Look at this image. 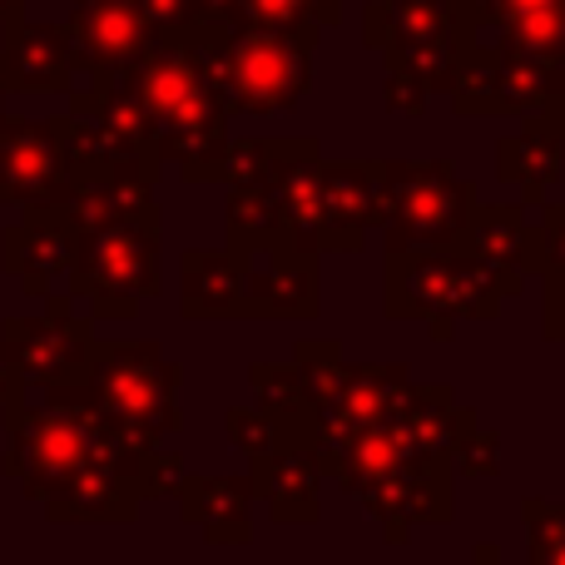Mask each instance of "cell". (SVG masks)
Returning a JSON list of instances; mask_svg holds the SVG:
<instances>
[{
  "label": "cell",
  "instance_id": "7402d4cb",
  "mask_svg": "<svg viewBox=\"0 0 565 565\" xmlns=\"http://www.w3.org/2000/svg\"><path fill=\"white\" fill-rule=\"evenodd\" d=\"M248 481L278 526H318L322 521V471L308 447H274L264 457H248Z\"/></svg>",
  "mask_w": 565,
  "mask_h": 565
},
{
  "label": "cell",
  "instance_id": "ffe728a7",
  "mask_svg": "<svg viewBox=\"0 0 565 565\" xmlns=\"http://www.w3.org/2000/svg\"><path fill=\"white\" fill-rule=\"evenodd\" d=\"M20 224H10L0 234V268L10 278H20V288L30 298L55 292V282L70 274L75 258V224L65 218V209H20Z\"/></svg>",
  "mask_w": 565,
  "mask_h": 565
},
{
  "label": "cell",
  "instance_id": "44dd1931",
  "mask_svg": "<svg viewBox=\"0 0 565 565\" xmlns=\"http://www.w3.org/2000/svg\"><path fill=\"white\" fill-rule=\"evenodd\" d=\"M497 179L521 189V204L536 209L546 204V194L565 184V145L556 109L541 105L531 115H521V129L497 145Z\"/></svg>",
  "mask_w": 565,
  "mask_h": 565
},
{
  "label": "cell",
  "instance_id": "ab89813d",
  "mask_svg": "<svg viewBox=\"0 0 565 565\" xmlns=\"http://www.w3.org/2000/svg\"><path fill=\"white\" fill-rule=\"evenodd\" d=\"M10 387H20V377L10 372V362L0 358V402H6V392H10Z\"/></svg>",
  "mask_w": 565,
  "mask_h": 565
},
{
  "label": "cell",
  "instance_id": "d6986e66",
  "mask_svg": "<svg viewBox=\"0 0 565 565\" xmlns=\"http://www.w3.org/2000/svg\"><path fill=\"white\" fill-rule=\"evenodd\" d=\"M461 6L471 20V45L565 65V0H461Z\"/></svg>",
  "mask_w": 565,
  "mask_h": 565
},
{
  "label": "cell",
  "instance_id": "5b68a950",
  "mask_svg": "<svg viewBox=\"0 0 565 565\" xmlns=\"http://www.w3.org/2000/svg\"><path fill=\"white\" fill-rule=\"evenodd\" d=\"M60 145L70 159V189L89 184V179H139V184H159L164 159L149 135V119L139 105L115 85H75L70 89V109L55 115Z\"/></svg>",
  "mask_w": 565,
  "mask_h": 565
},
{
  "label": "cell",
  "instance_id": "b9f144b4",
  "mask_svg": "<svg viewBox=\"0 0 565 565\" xmlns=\"http://www.w3.org/2000/svg\"><path fill=\"white\" fill-rule=\"evenodd\" d=\"M551 109H556V125H561V145H565V95L551 99Z\"/></svg>",
  "mask_w": 565,
  "mask_h": 565
},
{
  "label": "cell",
  "instance_id": "4316f807",
  "mask_svg": "<svg viewBox=\"0 0 565 565\" xmlns=\"http://www.w3.org/2000/svg\"><path fill=\"white\" fill-rule=\"evenodd\" d=\"M392 417L407 427L412 447H417L422 457H431V451L451 457L457 441L481 422L471 407H457L451 387H441V382H412V387L402 392V402L392 407Z\"/></svg>",
  "mask_w": 565,
  "mask_h": 565
},
{
  "label": "cell",
  "instance_id": "836d02e7",
  "mask_svg": "<svg viewBox=\"0 0 565 565\" xmlns=\"http://www.w3.org/2000/svg\"><path fill=\"white\" fill-rule=\"evenodd\" d=\"M451 467H457V477H467V481L501 477V437L477 422V427H471L467 437L457 441V451H451Z\"/></svg>",
  "mask_w": 565,
  "mask_h": 565
},
{
  "label": "cell",
  "instance_id": "603a6c76",
  "mask_svg": "<svg viewBox=\"0 0 565 565\" xmlns=\"http://www.w3.org/2000/svg\"><path fill=\"white\" fill-rule=\"evenodd\" d=\"M179 312L189 322H238L254 318L248 308V282H244V258L234 248H189L179 264Z\"/></svg>",
  "mask_w": 565,
  "mask_h": 565
},
{
  "label": "cell",
  "instance_id": "5bb4252c",
  "mask_svg": "<svg viewBox=\"0 0 565 565\" xmlns=\"http://www.w3.org/2000/svg\"><path fill=\"white\" fill-rule=\"evenodd\" d=\"M70 55H75V75L79 85H105L115 79L125 65H135L149 45L154 30L139 15L135 0H70Z\"/></svg>",
  "mask_w": 565,
  "mask_h": 565
},
{
  "label": "cell",
  "instance_id": "d6a6232c",
  "mask_svg": "<svg viewBox=\"0 0 565 565\" xmlns=\"http://www.w3.org/2000/svg\"><path fill=\"white\" fill-rule=\"evenodd\" d=\"M274 154H278V139H224V149H218V159H214V174H209V184H224V189L254 184V179L268 174Z\"/></svg>",
  "mask_w": 565,
  "mask_h": 565
},
{
  "label": "cell",
  "instance_id": "9a60e30c",
  "mask_svg": "<svg viewBox=\"0 0 565 565\" xmlns=\"http://www.w3.org/2000/svg\"><path fill=\"white\" fill-rule=\"evenodd\" d=\"M264 184H268V199H274L282 248L318 254V228H322V145L312 135H282L274 164H268V174H264Z\"/></svg>",
  "mask_w": 565,
  "mask_h": 565
},
{
  "label": "cell",
  "instance_id": "8d00e7d4",
  "mask_svg": "<svg viewBox=\"0 0 565 565\" xmlns=\"http://www.w3.org/2000/svg\"><path fill=\"white\" fill-rule=\"evenodd\" d=\"M382 99H387V109L392 115H407V119H417L422 109H427V89L417 85L412 75H402V70H387V79H382Z\"/></svg>",
  "mask_w": 565,
  "mask_h": 565
},
{
  "label": "cell",
  "instance_id": "8992f818",
  "mask_svg": "<svg viewBox=\"0 0 565 565\" xmlns=\"http://www.w3.org/2000/svg\"><path fill=\"white\" fill-rule=\"evenodd\" d=\"M292 362L302 372V397L312 407L318 447H338L367 431L417 382L407 362H348L342 342H298Z\"/></svg>",
  "mask_w": 565,
  "mask_h": 565
},
{
  "label": "cell",
  "instance_id": "277c9868",
  "mask_svg": "<svg viewBox=\"0 0 565 565\" xmlns=\"http://www.w3.org/2000/svg\"><path fill=\"white\" fill-rule=\"evenodd\" d=\"M70 298H85L95 318H135L139 302L164 288V214L159 204L75 234Z\"/></svg>",
  "mask_w": 565,
  "mask_h": 565
},
{
  "label": "cell",
  "instance_id": "3957f363",
  "mask_svg": "<svg viewBox=\"0 0 565 565\" xmlns=\"http://www.w3.org/2000/svg\"><path fill=\"white\" fill-rule=\"evenodd\" d=\"M501 288L461 244L402 248L382 258V318L427 322L431 342H451L457 322L501 318Z\"/></svg>",
  "mask_w": 565,
  "mask_h": 565
},
{
  "label": "cell",
  "instance_id": "1f68e13d",
  "mask_svg": "<svg viewBox=\"0 0 565 565\" xmlns=\"http://www.w3.org/2000/svg\"><path fill=\"white\" fill-rule=\"evenodd\" d=\"M526 274L531 278L565 274V204H536L531 244H526Z\"/></svg>",
  "mask_w": 565,
  "mask_h": 565
},
{
  "label": "cell",
  "instance_id": "7a4b0ae2",
  "mask_svg": "<svg viewBox=\"0 0 565 565\" xmlns=\"http://www.w3.org/2000/svg\"><path fill=\"white\" fill-rule=\"evenodd\" d=\"M194 50L199 70L209 75L218 105L234 115H278L292 109L312 89V50L318 40L308 35H278V30H254V25H209L199 20L184 35Z\"/></svg>",
  "mask_w": 565,
  "mask_h": 565
},
{
  "label": "cell",
  "instance_id": "ac0fdd59",
  "mask_svg": "<svg viewBox=\"0 0 565 565\" xmlns=\"http://www.w3.org/2000/svg\"><path fill=\"white\" fill-rule=\"evenodd\" d=\"M238 258H244V282H248V308H254V318L312 322L322 312L318 254L264 244V248H248V254H238Z\"/></svg>",
  "mask_w": 565,
  "mask_h": 565
},
{
  "label": "cell",
  "instance_id": "e0dca14e",
  "mask_svg": "<svg viewBox=\"0 0 565 565\" xmlns=\"http://www.w3.org/2000/svg\"><path fill=\"white\" fill-rule=\"evenodd\" d=\"M0 75H6V95H70L79 75L65 25L25 15L0 20Z\"/></svg>",
  "mask_w": 565,
  "mask_h": 565
},
{
  "label": "cell",
  "instance_id": "8fae6325",
  "mask_svg": "<svg viewBox=\"0 0 565 565\" xmlns=\"http://www.w3.org/2000/svg\"><path fill=\"white\" fill-rule=\"evenodd\" d=\"M95 322L79 318L70 298L45 292L40 318H6L0 322V358L10 362L25 387H60V382H85L95 358Z\"/></svg>",
  "mask_w": 565,
  "mask_h": 565
},
{
  "label": "cell",
  "instance_id": "7c38bea8",
  "mask_svg": "<svg viewBox=\"0 0 565 565\" xmlns=\"http://www.w3.org/2000/svg\"><path fill=\"white\" fill-rule=\"evenodd\" d=\"M451 487H457L451 457L431 451V457H412L372 481H358L348 497L362 501V511L382 526L387 546H407L417 526H447L451 521V507H457Z\"/></svg>",
  "mask_w": 565,
  "mask_h": 565
},
{
  "label": "cell",
  "instance_id": "ee69618b",
  "mask_svg": "<svg viewBox=\"0 0 565 565\" xmlns=\"http://www.w3.org/2000/svg\"><path fill=\"white\" fill-rule=\"evenodd\" d=\"M501 565H507V561H501Z\"/></svg>",
  "mask_w": 565,
  "mask_h": 565
},
{
  "label": "cell",
  "instance_id": "cb8c5ba5",
  "mask_svg": "<svg viewBox=\"0 0 565 565\" xmlns=\"http://www.w3.org/2000/svg\"><path fill=\"white\" fill-rule=\"evenodd\" d=\"M526 244H531V209L526 204H481L471 209V224L461 234V248L477 258L501 288V298H516L531 282L526 274Z\"/></svg>",
  "mask_w": 565,
  "mask_h": 565
},
{
  "label": "cell",
  "instance_id": "6da1fadb",
  "mask_svg": "<svg viewBox=\"0 0 565 565\" xmlns=\"http://www.w3.org/2000/svg\"><path fill=\"white\" fill-rule=\"evenodd\" d=\"M115 85L149 119L164 169H179L184 184H209L214 159L228 139V109L218 105L194 50L184 40H154L135 65L119 70Z\"/></svg>",
  "mask_w": 565,
  "mask_h": 565
},
{
  "label": "cell",
  "instance_id": "83f0119b",
  "mask_svg": "<svg viewBox=\"0 0 565 565\" xmlns=\"http://www.w3.org/2000/svg\"><path fill=\"white\" fill-rule=\"evenodd\" d=\"M342 20V0H238V25L318 40Z\"/></svg>",
  "mask_w": 565,
  "mask_h": 565
},
{
  "label": "cell",
  "instance_id": "484cf974",
  "mask_svg": "<svg viewBox=\"0 0 565 565\" xmlns=\"http://www.w3.org/2000/svg\"><path fill=\"white\" fill-rule=\"evenodd\" d=\"M50 521H135L139 507H145V487L135 477H119L109 467H85L70 481H60L45 501Z\"/></svg>",
  "mask_w": 565,
  "mask_h": 565
},
{
  "label": "cell",
  "instance_id": "4dcf8cb0",
  "mask_svg": "<svg viewBox=\"0 0 565 565\" xmlns=\"http://www.w3.org/2000/svg\"><path fill=\"white\" fill-rule=\"evenodd\" d=\"M521 521H526V565H565V501H521Z\"/></svg>",
  "mask_w": 565,
  "mask_h": 565
},
{
  "label": "cell",
  "instance_id": "d4e9b609",
  "mask_svg": "<svg viewBox=\"0 0 565 565\" xmlns=\"http://www.w3.org/2000/svg\"><path fill=\"white\" fill-rule=\"evenodd\" d=\"M179 516L204 531L209 546H248L254 541V481L248 477H194L184 471L174 491Z\"/></svg>",
  "mask_w": 565,
  "mask_h": 565
},
{
  "label": "cell",
  "instance_id": "e575fe53",
  "mask_svg": "<svg viewBox=\"0 0 565 565\" xmlns=\"http://www.w3.org/2000/svg\"><path fill=\"white\" fill-rule=\"evenodd\" d=\"M224 437L234 441L244 457H264V451H274L278 427L264 407H228L224 412Z\"/></svg>",
  "mask_w": 565,
  "mask_h": 565
},
{
  "label": "cell",
  "instance_id": "30bf717a",
  "mask_svg": "<svg viewBox=\"0 0 565 565\" xmlns=\"http://www.w3.org/2000/svg\"><path fill=\"white\" fill-rule=\"evenodd\" d=\"M556 95H565V65L497 45H467L457 79L447 89L451 115L461 119H521L551 105Z\"/></svg>",
  "mask_w": 565,
  "mask_h": 565
},
{
  "label": "cell",
  "instance_id": "ba28073f",
  "mask_svg": "<svg viewBox=\"0 0 565 565\" xmlns=\"http://www.w3.org/2000/svg\"><path fill=\"white\" fill-rule=\"evenodd\" d=\"M382 169V248H447L461 244L477 209L471 179L447 159H377Z\"/></svg>",
  "mask_w": 565,
  "mask_h": 565
},
{
  "label": "cell",
  "instance_id": "7bdbcfd3",
  "mask_svg": "<svg viewBox=\"0 0 565 565\" xmlns=\"http://www.w3.org/2000/svg\"><path fill=\"white\" fill-rule=\"evenodd\" d=\"M0 119H6V89H0Z\"/></svg>",
  "mask_w": 565,
  "mask_h": 565
},
{
  "label": "cell",
  "instance_id": "d590c367",
  "mask_svg": "<svg viewBox=\"0 0 565 565\" xmlns=\"http://www.w3.org/2000/svg\"><path fill=\"white\" fill-rule=\"evenodd\" d=\"M139 15L149 20V30H154L159 40L169 35H184V30L199 25V0H135Z\"/></svg>",
  "mask_w": 565,
  "mask_h": 565
},
{
  "label": "cell",
  "instance_id": "f546056e",
  "mask_svg": "<svg viewBox=\"0 0 565 565\" xmlns=\"http://www.w3.org/2000/svg\"><path fill=\"white\" fill-rule=\"evenodd\" d=\"M248 392H254V407H264L268 417H282V412H312L308 397H302L298 362H254V367H248Z\"/></svg>",
  "mask_w": 565,
  "mask_h": 565
},
{
  "label": "cell",
  "instance_id": "4fadbf2b",
  "mask_svg": "<svg viewBox=\"0 0 565 565\" xmlns=\"http://www.w3.org/2000/svg\"><path fill=\"white\" fill-rule=\"evenodd\" d=\"M70 199V159L55 119H0V209H60Z\"/></svg>",
  "mask_w": 565,
  "mask_h": 565
},
{
  "label": "cell",
  "instance_id": "52a82bcc",
  "mask_svg": "<svg viewBox=\"0 0 565 565\" xmlns=\"http://www.w3.org/2000/svg\"><path fill=\"white\" fill-rule=\"evenodd\" d=\"M362 45L377 50L387 70L412 75L427 95H447L471 45V20L461 0H367Z\"/></svg>",
  "mask_w": 565,
  "mask_h": 565
},
{
  "label": "cell",
  "instance_id": "f1b7e54d",
  "mask_svg": "<svg viewBox=\"0 0 565 565\" xmlns=\"http://www.w3.org/2000/svg\"><path fill=\"white\" fill-rule=\"evenodd\" d=\"M224 234H228V248H234V254H248V248H264V244H282V238H278L274 199H268V184H264V179L228 189Z\"/></svg>",
  "mask_w": 565,
  "mask_h": 565
},
{
  "label": "cell",
  "instance_id": "60d3db41",
  "mask_svg": "<svg viewBox=\"0 0 565 565\" xmlns=\"http://www.w3.org/2000/svg\"><path fill=\"white\" fill-rule=\"evenodd\" d=\"M10 15H25V0H0V20H10Z\"/></svg>",
  "mask_w": 565,
  "mask_h": 565
},
{
  "label": "cell",
  "instance_id": "f35d334b",
  "mask_svg": "<svg viewBox=\"0 0 565 565\" xmlns=\"http://www.w3.org/2000/svg\"><path fill=\"white\" fill-rule=\"evenodd\" d=\"M471 565H501V546L497 541H481V546L471 551Z\"/></svg>",
  "mask_w": 565,
  "mask_h": 565
},
{
  "label": "cell",
  "instance_id": "74e56055",
  "mask_svg": "<svg viewBox=\"0 0 565 565\" xmlns=\"http://www.w3.org/2000/svg\"><path fill=\"white\" fill-rule=\"evenodd\" d=\"M541 338L565 342V274L541 278Z\"/></svg>",
  "mask_w": 565,
  "mask_h": 565
},
{
  "label": "cell",
  "instance_id": "2e32d148",
  "mask_svg": "<svg viewBox=\"0 0 565 565\" xmlns=\"http://www.w3.org/2000/svg\"><path fill=\"white\" fill-rule=\"evenodd\" d=\"M382 228L377 159H322V228L318 254H362Z\"/></svg>",
  "mask_w": 565,
  "mask_h": 565
},
{
  "label": "cell",
  "instance_id": "9c48e42d",
  "mask_svg": "<svg viewBox=\"0 0 565 565\" xmlns=\"http://www.w3.org/2000/svg\"><path fill=\"white\" fill-rule=\"evenodd\" d=\"M85 392L119 427L169 441L184 431V367L159 342H95Z\"/></svg>",
  "mask_w": 565,
  "mask_h": 565
}]
</instances>
